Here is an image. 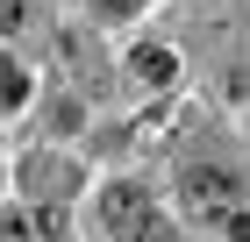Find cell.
I'll return each mask as SVG.
<instances>
[{"label":"cell","instance_id":"obj_6","mask_svg":"<svg viewBox=\"0 0 250 242\" xmlns=\"http://www.w3.org/2000/svg\"><path fill=\"white\" fill-rule=\"evenodd\" d=\"M222 228H229V242H250V214H243V206H229V214H222Z\"/></svg>","mask_w":250,"mask_h":242},{"label":"cell","instance_id":"obj_3","mask_svg":"<svg viewBox=\"0 0 250 242\" xmlns=\"http://www.w3.org/2000/svg\"><path fill=\"white\" fill-rule=\"evenodd\" d=\"M64 235V206L58 200H43V206H29V214H7L0 221V242H58Z\"/></svg>","mask_w":250,"mask_h":242},{"label":"cell","instance_id":"obj_1","mask_svg":"<svg viewBox=\"0 0 250 242\" xmlns=\"http://www.w3.org/2000/svg\"><path fill=\"white\" fill-rule=\"evenodd\" d=\"M179 192H186L193 214H229V206L243 200V186H236L222 164H186V171H179Z\"/></svg>","mask_w":250,"mask_h":242},{"label":"cell","instance_id":"obj_2","mask_svg":"<svg viewBox=\"0 0 250 242\" xmlns=\"http://www.w3.org/2000/svg\"><path fill=\"white\" fill-rule=\"evenodd\" d=\"M100 221L115 228V235H129V242L157 235V214H150V200H143L136 186H107V192H100Z\"/></svg>","mask_w":250,"mask_h":242},{"label":"cell","instance_id":"obj_7","mask_svg":"<svg viewBox=\"0 0 250 242\" xmlns=\"http://www.w3.org/2000/svg\"><path fill=\"white\" fill-rule=\"evenodd\" d=\"M100 15H136V7H143V0H93Z\"/></svg>","mask_w":250,"mask_h":242},{"label":"cell","instance_id":"obj_5","mask_svg":"<svg viewBox=\"0 0 250 242\" xmlns=\"http://www.w3.org/2000/svg\"><path fill=\"white\" fill-rule=\"evenodd\" d=\"M21 93H29V78H21V72H7V64H0V100H7V107H21Z\"/></svg>","mask_w":250,"mask_h":242},{"label":"cell","instance_id":"obj_4","mask_svg":"<svg viewBox=\"0 0 250 242\" xmlns=\"http://www.w3.org/2000/svg\"><path fill=\"white\" fill-rule=\"evenodd\" d=\"M129 72L143 78V86H172V72H179V57H172V50H157V43H143V50L129 57Z\"/></svg>","mask_w":250,"mask_h":242}]
</instances>
